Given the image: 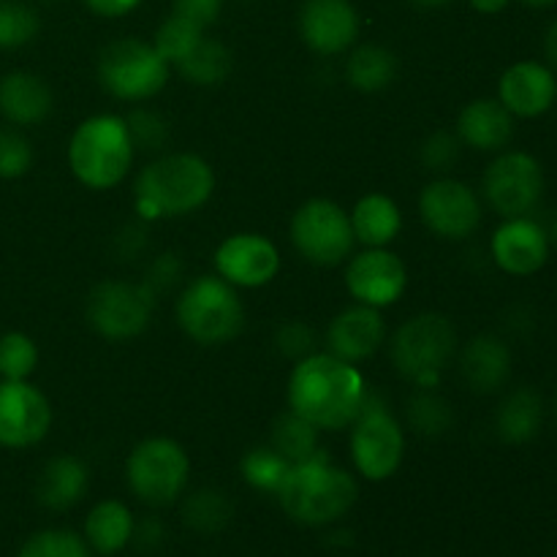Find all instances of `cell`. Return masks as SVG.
<instances>
[{"label": "cell", "mask_w": 557, "mask_h": 557, "mask_svg": "<svg viewBox=\"0 0 557 557\" xmlns=\"http://www.w3.org/2000/svg\"><path fill=\"white\" fill-rule=\"evenodd\" d=\"M487 205L504 218L531 215L544 194L542 163L522 150L500 152L482 180Z\"/></svg>", "instance_id": "7c38bea8"}, {"label": "cell", "mask_w": 557, "mask_h": 557, "mask_svg": "<svg viewBox=\"0 0 557 557\" xmlns=\"http://www.w3.org/2000/svg\"><path fill=\"white\" fill-rule=\"evenodd\" d=\"M33 145L22 131L0 128V180H20L33 169Z\"/></svg>", "instance_id": "74e56055"}, {"label": "cell", "mask_w": 557, "mask_h": 557, "mask_svg": "<svg viewBox=\"0 0 557 557\" xmlns=\"http://www.w3.org/2000/svg\"><path fill=\"white\" fill-rule=\"evenodd\" d=\"M292 462L275 449V446H256L239 462V471H243V479L253 490H261V493L275 495L281 490L283 479H286Z\"/></svg>", "instance_id": "4dcf8cb0"}, {"label": "cell", "mask_w": 557, "mask_h": 557, "mask_svg": "<svg viewBox=\"0 0 557 557\" xmlns=\"http://www.w3.org/2000/svg\"><path fill=\"white\" fill-rule=\"evenodd\" d=\"M41 30V20L33 5L22 0H0V49H22Z\"/></svg>", "instance_id": "d6a6232c"}, {"label": "cell", "mask_w": 557, "mask_h": 557, "mask_svg": "<svg viewBox=\"0 0 557 557\" xmlns=\"http://www.w3.org/2000/svg\"><path fill=\"white\" fill-rule=\"evenodd\" d=\"M397 58L381 44H362L346 60V82L359 92H381L395 82Z\"/></svg>", "instance_id": "83f0119b"}, {"label": "cell", "mask_w": 557, "mask_h": 557, "mask_svg": "<svg viewBox=\"0 0 557 557\" xmlns=\"http://www.w3.org/2000/svg\"><path fill=\"white\" fill-rule=\"evenodd\" d=\"M460 373L476 395H495L511 379V348L495 335H476L460 354Z\"/></svg>", "instance_id": "7402d4cb"}, {"label": "cell", "mask_w": 557, "mask_h": 557, "mask_svg": "<svg viewBox=\"0 0 557 557\" xmlns=\"http://www.w3.org/2000/svg\"><path fill=\"white\" fill-rule=\"evenodd\" d=\"M128 487L141 504L169 506L185 493L190 479L188 451L174 438H147L134 446L125 462Z\"/></svg>", "instance_id": "ba28073f"}, {"label": "cell", "mask_w": 557, "mask_h": 557, "mask_svg": "<svg viewBox=\"0 0 557 557\" xmlns=\"http://www.w3.org/2000/svg\"><path fill=\"white\" fill-rule=\"evenodd\" d=\"M419 218L435 237L460 243L482 223V201L471 185L455 177H438L419 194Z\"/></svg>", "instance_id": "4fadbf2b"}, {"label": "cell", "mask_w": 557, "mask_h": 557, "mask_svg": "<svg viewBox=\"0 0 557 557\" xmlns=\"http://www.w3.org/2000/svg\"><path fill=\"white\" fill-rule=\"evenodd\" d=\"M544 424V400L539 397V392L522 389L509 392L504 397V403L498 406L495 413V430H498V438L506 444H528V441L536 438L542 433Z\"/></svg>", "instance_id": "484cf974"}, {"label": "cell", "mask_w": 557, "mask_h": 557, "mask_svg": "<svg viewBox=\"0 0 557 557\" xmlns=\"http://www.w3.org/2000/svg\"><path fill=\"white\" fill-rule=\"evenodd\" d=\"M172 65L141 38H117L98 54V82L120 101H150L166 87Z\"/></svg>", "instance_id": "52a82bcc"}, {"label": "cell", "mask_w": 557, "mask_h": 557, "mask_svg": "<svg viewBox=\"0 0 557 557\" xmlns=\"http://www.w3.org/2000/svg\"><path fill=\"white\" fill-rule=\"evenodd\" d=\"M125 125L131 131L134 147H145V150H161L169 139V123L152 109H136L125 117Z\"/></svg>", "instance_id": "f35d334b"}, {"label": "cell", "mask_w": 557, "mask_h": 557, "mask_svg": "<svg viewBox=\"0 0 557 557\" xmlns=\"http://www.w3.org/2000/svg\"><path fill=\"white\" fill-rule=\"evenodd\" d=\"M177 324L199 346H226L243 332L245 305L221 275H199L177 299Z\"/></svg>", "instance_id": "8992f818"}, {"label": "cell", "mask_w": 557, "mask_h": 557, "mask_svg": "<svg viewBox=\"0 0 557 557\" xmlns=\"http://www.w3.org/2000/svg\"><path fill=\"white\" fill-rule=\"evenodd\" d=\"M180 277V261L174 253H163L156 264L150 267V277L145 281V286L150 288L152 294L163 292V288L174 286V281Z\"/></svg>", "instance_id": "7bdbcfd3"}, {"label": "cell", "mask_w": 557, "mask_h": 557, "mask_svg": "<svg viewBox=\"0 0 557 557\" xmlns=\"http://www.w3.org/2000/svg\"><path fill=\"white\" fill-rule=\"evenodd\" d=\"M156 294L145 283L101 281L92 286L85 302V319L103 341H134L150 326Z\"/></svg>", "instance_id": "30bf717a"}, {"label": "cell", "mask_w": 557, "mask_h": 557, "mask_svg": "<svg viewBox=\"0 0 557 557\" xmlns=\"http://www.w3.org/2000/svg\"><path fill=\"white\" fill-rule=\"evenodd\" d=\"M52 107V90L33 71H11V74L0 76V114L16 128L44 123Z\"/></svg>", "instance_id": "603a6c76"}, {"label": "cell", "mask_w": 557, "mask_h": 557, "mask_svg": "<svg viewBox=\"0 0 557 557\" xmlns=\"http://www.w3.org/2000/svg\"><path fill=\"white\" fill-rule=\"evenodd\" d=\"M319 433L313 424L305 422L302 417H297L294 411L281 413L272 424V435H270V446H275L288 462H302L310 460L313 455H319Z\"/></svg>", "instance_id": "f546056e"}, {"label": "cell", "mask_w": 557, "mask_h": 557, "mask_svg": "<svg viewBox=\"0 0 557 557\" xmlns=\"http://www.w3.org/2000/svg\"><path fill=\"white\" fill-rule=\"evenodd\" d=\"M223 11V0H174L172 14L185 16V20L196 22L199 27L215 25L218 16Z\"/></svg>", "instance_id": "b9f144b4"}, {"label": "cell", "mask_w": 557, "mask_h": 557, "mask_svg": "<svg viewBox=\"0 0 557 557\" xmlns=\"http://www.w3.org/2000/svg\"><path fill=\"white\" fill-rule=\"evenodd\" d=\"M85 3L92 14L114 20V16H123L128 14V11H134L141 0H85Z\"/></svg>", "instance_id": "ee69618b"}, {"label": "cell", "mask_w": 557, "mask_h": 557, "mask_svg": "<svg viewBox=\"0 0 557 557\" xmlns=\"http://www.w3.org/2000/svg\"><path fill=\"white\" fill-rule=\"evenodd\" d=\"M460 158V139L449 131H438L422 145V163L430 172H446Z\"/></svg>", "instance_id": "60d3db41"}, {"label": "cell", "mask_w": 557, "mask_h": 557, "mask_svg": "<svg viewBox=\"0 0 557 557\" xmlns=\"http://www.w3.org/2000/svg\"><path fill=\"white\" fill-rule=\"evenodd\" d=\"M406 3L417 5V9H441V5L451 3V0H406Z\"/></svg>", "instance_id": "7dc6e473"}, {"label": "cell", "mask_w": 557, "mask_h": 557, "mask_svg": "<svg viewBox=\"0 0 557 557\" xmlns=\"http://www.w3.org/2000/svg\"><path fill=\"white\" fill-rule=\"evenodd\" d=\"M357 243L364 248H386L403 228V212L386 194H368L348 212Z\"/></svg>", "instance_id": "d4e9b609"}, {"label": "cell", "mask_w": 557, "mask_h": 557, "mask_svg": "<svg viewBox=\"0 0 557 557\" xmlns=\"http://www.w3.org/2000/svg\"><path fill=\"white\" fill-rule=\"evenodd\" d=\"M557 98V79L553 69L536 60H520L509 65L498 82V101L515 117H542L553 109Z\"/></svg>", "instance_id": "ffe728a7"}, {"label": "cell", "mask_w": 557, "mask_h": 557, "mask_svg": "<svg viewBox=\"0 0 557 557\" xmlns=\"http://www.w3.org/2000/svg\"><path fill=\"white\" fill-rule=\"evenodd\" d=\"M346 288L359 305L379 310L392 308L406 294L408 270L389 248H364L348 259Z\"/></svg>", "instance_id": "9a60e30c"}, {"label": "cell", "mask_w": 557, "mask_h": 557, "mask_svg": "<svg viewBox=\"0 0 557 557\" xmlns=\"http://www.w3.org/2000/svg\"><path fill=\"white\" fill-rule=\"evenodd\" d=\"M408 424L419 435L435 438V435H444L455 424V413H451L449 403L435 395L433 389H419L408 403Z\"/></svg>", "instance_id": "836d02e7"}, {"label": "cell", "mask_w": 557, "mask_h": 557, "mask_svg": "<svg viewBox=\"0 0 557 557\" xmlns=\"http://www.w3.org/2000/svg\"><path fill=\"white\" fill-rule=\"evenodd\" d=\"M275 495L292 520L302 525H332L357 504L359 484L321 449L310 460L294 462Z\"/></svg>", "instance_id": "3957f363"}, {"label": "cell", "mask_w": 557, "mask_h": 557, "mask_svg": "<svg viewBox=\"0 0 557 557\" xmlns=\"http://www.w3.org/2000/svg\"><path fill=\"white\" fill-rule=\"evenodd\" d=\"M16 557H90V547L74 531H41L22 544Z\"/></svg>", "instance_id": "8d00e7d4"}, {"label": "cell", "mask_w": 557, "mask_h": 557, "mask_svg": "<svg viewBox=\"0 0 557 557\" xmlns=\"http://www.w3.org/2000/svg\"><path fill=\"white\" fill-rule=\"evenodd\" d=\"M183 517L190 528H196V531L215 533L221 531L228 522V517H232V504H228L226 495L218 493V490H199V493H194L185 500Z\"/></svg>", "instance_id": "d590c367"}, {"label": "cell", "mask_w": 557, "mask_h": 557, "mask_svg": "<svg viewBox=\"0 0 557 557\" xmlns=\"http://www.w3.org/2000/svg\"><path fill=\"white\" fill-rule=\"evenodd\" d=\"M520 3L531 5V9H549V5H555L557 0H520Z\"/></svg>", "instance_id": "c3c4849f"}, {"label": "cell", "mask_w": 557, "mask_h": 557, "mask_svg": "<svg viewBox=\"0 0 557 557\" xmlns=\"http://www.w3.org/2000/svg\"><path fill=\"white\" fill-rule=\"evenodd\" d=\"M134 515L120 500H101L85 520V542L101 555H114L134 539Z\"/></svg>", "instance_id": "4316f807"}, {"label": "cell", "mask_w": 557, "mask_h": 557, "mask_svg": "<svg viewBox=\"0 0 557 557\" xmlns=\"http://www.w3.org/2000/svg\"><path fill=\"white\" fill-rule=\"evenodd\" d=\"M177 71L190 82V85L215 87L221 85V82H226L228 74L234 71V54L223 41L205 36L196 44L194 52L177 65Z\"/></svg>", "instance_id": "f1b7e54d"}, {"label": "cell", "mask_w": 557, "mask_h": 557, "mask_svg": "<svg viewBox=\"0 0 557 557\" xmlns=\"http://www.w3.org/2000/svg\"><path fill=\"white\" fill-rule=\"evenodd\" d=\"M134 139L120 114L82 120L69 141L71 174L90 190L117 188L134 163Z\"/></svg>", "instance_id": "277c9868"}, {"label": "cell", "mask_w": 557, "mask_h": 557, "mask_svg": "<svg viewBox=\"0 0 557 557\" xmlns=\"http://www.w3.org/2000/svg\"><path fill=\"white\" fill-rule=\"evenodd\" d=\"M406 457V430L384 403L370 400L351 424V460L359 476L368 482H386L395 476Z\"/></svg>", "instance_id": "8fae6325"}, {"label": "cell", "mask_w": 557, "mask_h": 557, "mask_svg": "<svg viewBox=\"0 0 557 557\" xmlns=\"http://www.w3.org/2000/svg\"><path fill=\"white\" fill-rule=\"evenodd\" d=\"M294 250L315 267H337L351 259L354 237L351 218L337 201L310 199L299 207L288 223Z\"/></svg>", "instance_id": "9c48e42d"}, {"label": "cell", "mask_w": 557, "mask_h": 557, "mask_svg": "<svg viewBox=\"0 0 557 557\" xmlns=\"http://www.w3.org/2000/svg\"><path fill=\"white\" fill-rule=\"evenodd\" d=\"M201 38H205V27L185 20V16L172 14L166 16V20L161 22V27L156 30V41H152V47H156V52L161 54L169 65L177 69V65L194 52L196 44H199Z\"/></svg>", "instance_id": "1f68e13d"}, {"label": "cell", "mask_w": 557, "mask_h": 557, "mask_svg": "<svg viewBox=\"0 0 557 557\" xmlns=\"http://www.w3.org/2000/svg\"><path fill=\"white\" fill-rule=\"evenodd\" d=\"M215 275L232 283L234 288H261L272 283L281 272V253L275 243L264 234L239 232L218 245Z\"/></svg>", "instance_id": "2e32d148"}, {"label": "cell", "mask_w": 557, "mask_h": 557, "mask_svg": "<svg viewBox=\"0 0 557 557\" xmlns=\"http://www.w3.org/2000/svg\"><path fill=\"white\" fill-rule=\"evenodd\" d=\"M326 351L337 359L357 364L381 351L386 343V321L379 308L368 305H351L341 310L326 326Z\"/></svg>", "instance_id": "d6986e66"}, {"label": "cell", "mask_w": 557, "mask_h": 557, "mask_svg": "<svg viewBox=\"0 0 557 557\" xmlns=\"http://www.w3.org/2000/svg\"><path fill=\"white\" fill-rule=\"evenodd\" d=\"M52 428V406L30 381L0 379V446L30 449L41 444Z\"/></svg>", "instance_id": "5bb4252c"}, {"label": "cell", "mask_w": 557, "mask_h": 557, "mask_svg": "<svg viewBox=\"0 0 557 557\" xmlns=\"http://www.w3.org/2000/svg\"><path fill=\"white\" fill-rule=\"evenodd\" d=\"M555 417H557V397H555Z\"/></svg>", "instance_id": "681fc988"}, {"label": "cell", "mask_w": 557, "mask_h": 557, "mask_svg": "<svg viewBox=\"0 0 557 557\" xmlns=\"http://www.w3.org/2000/svg\"><path fill=\"white\" fill-rule=\"evenodd\" d=\"M297 25L305 47L324 58L348 52L359 38V14L351 0H305Z\"/></svg>", "instance_id": "e0dca14e"}, {"label": "cell", "mask_w": 557, "mask_h": 557, "mask_svg": "<svg viewBox=\"0 0 557 557\" xmlns=\"http://www.w3.org/2000/svg\"><path fill=\"white\" fill-rule=\"evenodd\" d=\"M368 381L357 364L313 351L299 359L288 375V411L321 433L351 428L368 403Z\"/></svg>", "instance_id": "6da1fadb"}, {"label": "cell", "mask_w": 557, "mask_h": 557, "mask_svg": "<svg viewBox=\"0 0 557 557\" xmlns=\"http://www.w3.org/2000/svg\"><path fill=\"white\" fill-rule=\"evenodd\" d=\"M87 493V466L74 455H58L41 468L36 482V498L47 509L63 511L79 504Z\"/></svg>", "instance_id": "cb8c5ba5"}, {"label": "cell", "mask_w": 557, "mask_h": 557, "mask_svg": "<svg viewBox=\"0 0 557 557\" xmlns=\"http://www.w3.org/2000/svg\"><path fill=\"white\" fill-rule=\"evenodd\" d=\"M275 348L283 354V357L299 362V359H305L313 354L315 332L310 330L305 321H286V324L277 326Z\"/></svg>", "instance_id": "ab89813d"}, {"label": "cell", "mask_w": 557, "mask_h": 557, "mask_svg": "<svg viewBox=\"0 0 557 557\" xmlns=\"http://www.w3.org/2000/svg\"><path fill=\"white\" fill-rule=\"evenodd\" d=\"M509 3L511 0H471V5L479 14H500Z\"/></svg>", "instance_id": "f6af8a7d"}, {"label": "cell", "mask_w": 557, "mask_h": 557, "mask_svg": "<svg viewBox=\"0 0 557 557\" xmlns=\"http://www.w3.org/2000/svg\"><path fill=\"white\" fill-rule=\"evenodd\" d=\"M457 354V330L446 315L419 313L397 326L389 359L397 373L417 389H433Z\"/></svg>", "instance_id": "5b68a950"}, {"label": "cell", "mask_w": 557, "mask_h": 557, "mask_svg": "<svg viewBox=\"0 0 557 557\" xmlns=\"http://www.w3.org/2000/svg\"><path fill=\"white\" fill-rule=\"evenodd\" d=\"M493 259L506 275H536L549 259V234L533 218H506L504 226L493 234Z\"/></svg>", "instance_id": "ac0fdd59"}, {"label": "cell", "mask_w": 557, "mask_h": 557, "mask_svg": "<svg viewBox=\"0 0 557 557\" xmlns=\"http://www.w3.org/2000/svg\"><path fill=\"white\" fill-rule=\"evenodd\" d=\"M457 139L479 152H500L515 139V114L498 98H476L457 117Z\"/></svg>", "instance_id": "44dd1931"}, {"label": "cell", "mask_w": 557, "mask_h": 557, "mask_svg": "<svg viewBox=\"0 0 557 557\" xmlns=\"http://www.w3.org/2000/svg\"><path fill=\"white\" fill-rule=\"evenodd\" d=\"M544 49H547V58L553 60V65L557 69V20L549 25L547 38H544Z\"/></svg>", "instance_id": "bcb514c9"}, {"label": "cell", "mask_w": 557, "mask_h": 557, "mask_svg": "<svg viewBox=\"0 0 557 557\" xmlns=\"http://www.w3.org/2000/svg\"><path fill=\"white\" fill-rule=\"evenodd\" d=\"M215 190V172L194 152H169L139 172L134 183L136 210L147 221L183 218L201 210Z\"/></svg>", "instance_id": "7a4b0ae2"}, {"label": "cell", "mask_w": 557, "mask_h": 557, "mask_svg": "<svg viewBox=\"0 0 557 557\" xmlns=\"http://www.w3.org/2000/svg\"><path fill=\"white\" fill-rule=\"evenodd\" d=\"M38 368V346L25 332L0 335V379L27 381Z\"/></svg>", "instance_id": "e575fe53"}]
</instances>
